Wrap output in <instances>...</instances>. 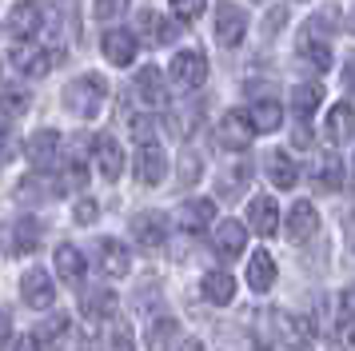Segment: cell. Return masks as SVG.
Listing matches in <instances>:
<instances>
[{
    "mask_svg": "<svg viewBox=\"0 0 355 351\" xmlns=\"http://www.w3.org/2000/svg\"><path fill=\"white\" fill-rule=\"evenodd\" d=\"M104 100H108V84H104V76H96V72H84V76H76L64 88V108L72 112V116H80V120H92V116L104 108Z\"/></svg>",
    "mask_w": 355,
    "mask_h": 351,
    "instance_id": "1",
    "label": "cell"
},
{
    "mask_svg": "<svg viewBox=\"0 0 355 351\" xmlns=\"http://www.w3.org/2000/svg\"><path fill=\"white\" fill-rule=\"evenodd\" d=\"M327 20H331V12H327V16H311V20L304 24V32H300V40H295V52H300L304 68H311V72H327V68H331Z\"/></svg>",
    "mask_w": 355,
    "mask_h": 351,
    "instance_id": "2",
    "label": "cell"
},
{
    "mask_svg": "<svg viewBox=\"0 0 355 351\" xmlns=\"http://www.w3.org/2000/svg\"><path fill=\"white\" fill-rule=\"evenodd\" d=\"M216 140L224 144L227 152H243V148H252L256 140V124H252V116L248 112H224V120L216 128Z\"/></svg>",
    "mask_w": 355,
    "mask_h": 351,
    "instance_id": "3",
    "label": "cell"
},
{
    "mask_svg": "<svg viewBox=\"0 0 355 351\" xmlns=\"http://www.w3.org/2000/svg\"><path fill=\"white\" fill-rule=\"evenodd\" d=\"M8 60L17 64L24 76H49L60 64V48H36V44H12Z\"/></svg>",
    "mask_w": 355,
    "mask_h": 351,
    "instance_id": "4",
    "label": "cell"
},
{
    "mask_svg": "<svg viewBox=\"0 0 355 351\" xmlns=\"http://www.w3.org/2000/svg\"><path fill=\"white\" fill-rule=\"evenodd\" d=\"M24 156H28V164H33L36 172L56 168V164H60V136H56V128H40V132H33L28 144H24Z\"/></svg>",
    "mask_w": 355,
    "mask_h": 351,
    "instance_id": "5",
    "label": "cell"
},
{
    "mask_svg": "<svg viewBox=\"0 0 355 351\" xmlns=\"http://www.w3.org/2000/svg\"><path fill=\"white\" fill-rule=\"evenodd\" d=\"M172 80H176L184 92H196V88L208 80V60H204V52H200V48L176 52V60H172Z\"/></svg>",
    "mask_w": 355,
    "mask_h": 351,
    "instance_id": "6",
    "label": "cell"
},
{
    "mask_svg": "<svg viewBox=\"0 0 355 351\" xmlns=\"http://www.w3.org/2000/svg\"><path fill=\"white\" fill-rule=\"evenodd\" d=\"M20 300L28 303V307H36V311H44V307H52V300H56V284H52V275L44 268H28L24 275H20Z\"/></svg>",
    "mask_w": 355,
    "mask_h": 351,
    "instance_id": "7",
    "label": "cell"
},
{
    "mask_svg": "<svg viewBox=\"0 0 355 351\" xmlns=\"http://www.w3.org/2000/svg\"><path fill=\"white\" fill-rule=\"evenodd\" d=\"M248 36V16L243 8H236L232 0H220V8H216V40L224 48H236Z\"/></svg>",
    "mask_w": 355,
    "mask_h": 351,
    "instance_id": "8",
    "label": "cell"
},
{
    "mask_svg": "<svg viewBox=\"0 0 355 351\" xmlns=\"http://www.w3.org/2000/svg\"><path fill=\"white\" fill-rule=\"evenodd\" d=\"M164 176H168V156L160 152V144H140V152H136V180L144 188H156Z\"/></svg>",
    "mask_w": 355,
    "mask_h": 351,
    "instance_id": "9",
    "label": "cell"
},
{
    "mask_svg": "<svg viewBox=\"0 0 355 351\" xmlns=\"http://www.w3.org/2000/svg\"><path fill=\"white\" fill-rule=\"evenodd\" d=\"M100 48H104V60H108V64L128 68V64L136 60V32L108 28V32H104V40H100Z\"/></svg>",
    "mask_w": 355,
    "mask_h": 351,
    "instance_id": "10",
    "label": "cell"
},
{
    "mask_svg": "<svg viewBox=\"0 0 355 351\" xmlns=\"http://www.w3.org/2000/svg\"><path fill=\"white\" fill-rule=\"evenodd\" d=\"M96 259H100V271H104L108 280H124V275L132 271V255H128V248H124L120 239H100Z\"/></svg>",
    "mask_w": 355,
    "mask_h": 351,
    "instance_id": "11",
    "label": "cell"
},
{
    "mask_svg": "<svg viewBox=\"0 0 355 351\" xmlns=\"http://www.w3.org/2000/svg\"><path fill=\"white\" fill-rule=\"evenodd\" d=\"M136 28H140V36H144L152 48H160V44H172L180 36V28L168 20V16H160V12H152V8H144V12L136 16Z\"/></svg>",
    "mask_w": 355,
    "mask_h": 351,
    "instance_id": "12",
    "label": "cell"
},
{
    "mask_svg": "<svg viewBox=\"0 0 355 351\" xmlns=\"http://www.w3.org/2000/svg\"><path fill=\"white\" fill-rule=\"evenodd\" d=\"M248 228L259 232V236H275V228H279V207H275L272 196H252V200H248Z\"/></svg>",
    "mask_w": 355,
    "mask_h": 351,
    "instance_id": "13",
    "label": "cell"
},
{
    "mask_svg": "<svg viewBox=\"0 0 355 351\" xmlns=\"http://www.w3.org/2000/svg\"><path fill=\"white\" fill-rule=\"evenodd\" d=\"M275 339L291 351H311V327L304 316H275Z\"/></svg>",
    "mask_w": 355,
    "mask_h": 351,
    "instance_id": "14",
    "label": "cell"
},
{
    "mask_svg": "<svg viewBox=\"0 0 355 351\" xmlns=\"http://www.w3.org/2000/svg\"><path fill=\"white\" fill-rule=\"evenodd\" d=\"M211 243H216V252L224 255V259H236V255H243L248 228H243L240 220H220V223H216V236H211Z\"/></svg>",
    "mask_w": 355,
    "mask_h": 351,
    "instance_id": "15",
    "label": "cell"
},
{
    "mask_svg": "<svg viewBox=\"0 0 355 351\" xmlns=\"http://www.w3.org/2000/svg\"><path fill=\"white\" fill-rule=\"evenodd\" d=\"M136 100L140 104H148V108H164L168 104V88H164V76H160V68H140L136 72Z\"/></svg>",
    "mask_w": 355,
    "mask_h": 351,
    "instance_id": "16",
    "label": "cell"
},
{
    "mask_svg": "<svg viewBox=\"0 0 355 351\" xmlns=\"http://www.w3.org/2000/svg\"><path fill=\"white\" fill-rule=\"evenodd\" d=\"M8 32L17 36V40H33L36 32H40V4L33 0H20L8 8Z\"/></svg>",
    "mask_w": 355,
    "mask_h": 351,
    "instance_id": "17",
    "label": "cell"
},
{
    "mask_svg": "<svg viewBox=\"0 0 355 351\" xmlns=\"http://www.w3.org/2000/svg\"><path fill=\"white\" fill-rule=\"evenodd\" d=\"M320 232V216H315V207L307 204V200H295L288 212V239H295V243H304V239H311Z\"/></svg>",
    "mask_w": 355,
    "mask_h": 351,
    "instance_id": "18",
    "label": "cell"
},
{
    "mask_svg": "<svg viewBox=\"0 0 355 351\" xmlns=\"http://www.w3.org/2000/svg\"><path fill=\"white\" fill-rule=\"evenodd\" d=\"M323 132H327L331 144H347L355 136V108L347 104V100H343V104H331L327 120H323Z\"/></svg>",
    "mask_w": 355,
    "mask_h": 351,
    "instance_id": "19",
    "label": "cell"
},
{
    "mask_svg": "<svg viewBox=\"0 0 355 351\" xmlns=\"http://www.w3.org/2000/svg\"><path fill=\"white\" fill-rule=\"evenodd\" d=\"M164 236H168V223H164V216H156V212H140V216L132 220V239H136L140 248H160Z\"/></svg>",
    "mask_w": 355,
    "mask_h": 351,
    "instance_id": "20",
    "label": "cell"
},
{
    "mask_svg": "<svg viewBox=\"0 0 355 351\" xmlns=\"http://www.w3.org/2000/svg\"><path fill=\"white\" fill-rule=\"evenodd\" d=\"M272 284H275V259H272V252H256L252 259H248V287L252 291H272Z\"/></svg>",
    "mask_w": 355,
    "mask_h": 351,
    "instance_id": "21",
    "label": "cell"
},
{
    "mask_svg": "<svg viewBox=\"0 0 355 351\" xmlns=\"http://www.w3.org/2000/svg\"><path fill=\"white\" fill-rule=\"evenodd\" d=\"M200 291H204V300H208V303L224 307V303L236 300V280H232L227 271H208V275H204V284H200Z\"/></svg>",
    "mask_w": 355,
    "mask_h": 351,
    "instance_id": "22",
    "label": "cell"
},
{
    "mask_svg": "<svg viewBox=\"0 0 355 351\" xmlns=\"http://www.w3.org/2000/svg\"><path fill=\"white\" fill-rule=\"evenodd\" d=\"M311 176H315L320 191H339L343 188V164H339V156H331V152H320V156H315Z\"/></svg>",
    "mask_w": 355,
    "mask_h": 351,
    "instance_id": "23",
    "label": "cell"
},
{
    "mask_svg": "<svg viewBox=\"0 0 355 351\" xmlns=\"http://www.w3.org/2000/svg\"><path fill=\"white\" fill-rule=\"evenodd\" d=\"M211 220H216V204H211V200H188V204L180 207L176 223L184 228V232H204Z\"/></svg>",
    "mask_w": 355,
    "mask_h": 351,
    "instance_id": "24",
    "label": "cell"
},
{
    "mask_svg": "<svg viewBox=\"0 0 355 351\" xmlns=\"http://www.w3.org/2000/svg\"><path fill=\"white\" fill-rule=\"evenodd\" d=\"M96 164H100V176L104 180H120V172H124V152H120V144L112 136H100L96 140Z\"/></svg>",
    "mask_w": 355,
    "mask_h": 351,
    "instance_id": "25",
    "label": "cell"
},
{
    "mask_svg": "<svg viewBox=\"0 0 355 351\" xmlns=\"http://www.w3.org/2000/svg\"><path fill=\"white\" fill-rule=\"evenodd\" d=\"M100 351H132V327L128 319H104V327H100Z\"/></svg>",
    "mask_w": 355,
    "mask_h": 351,
    "instance_id": "26",
    "label": "cell"
},
{
    "mask_svg": "<svg viewBox=\"0 0 355 351\" xmlns=\"http://www.w3.org/2000/svg\"><path fill=\"white\" fill-rule=\"evenodd\" d=\"M52 255H56V275H60L64 284H80V280H84V255H80V248L60 243Z\"/></svg>",
    "mask_w": 355,
    "mask_h": 351,
    "instance_id": "27",
    "label": "cell"
},
{
    "mask_svg": "<svg viewBox=\"0 0 355 351\" xmlns=\"http://www.w3.org/2000/svg\"><path fill=\"white\" fill-rule=\"evenodd\" d=\"M268 180H272L275 188H295V180H300L295 160L288 152H268Z\"/></svg>",
    "mask_w": 355,
    "mask_h": 351,
    "instance_id": "28",
    "label": "cell"
},
{
    "mask_svg": "<svg viewBox=\"0 0 355 351\" xmlns=\"http://www.w3.org/2000/svg\"><path fill=\"white\" fill-rule=\"evenodd\" d=\"M176 335H180L176 319L160 316V319H152V323H148L144 343H148V351H172V343H176Z\"/></svg>",
    "mask_w": 355,
    "mask_h": 351,
    "instance_id": "29",
    "label": "cell"
},
{
    "mask_svg": "<svg viewBox=\"0 0 355 351\" xmlns=\"http://www.w3.org/2000/svg\"><path fill=\"white\" fill-rule=\"evenodd\" d=\"M80 307L88 319H112L116 316V296L108 287H96V291H84L80 296Z\"/></svg>",
    "mask_w": 355,
    "mask_h": 351,
    "instance_id": "30",
    "label": "cell"
},
{
    "mask_svg": "<svg viewBox=\"0 0 355 351\" xmlns=\"http://www.w3.org/2000/svg\"><path fill=\"white\" fill-rule=\"evenodd\" d=\"M248 116H252V124H256V132H275V128L284 124V108H279L275 100H256Z\"/></svg>",
    "mask_w": 355,
    "mask_h": 351,
    "instance_id": "31",
    "label": "cell"
},
{
    "mask_svg": "<svg viewBox=\"0 0 355 351\" xmlns=\"http://www.w3.org/2000/svg\"><path fill=\"white\" fill-rule=\"evenodd\" d=\"M36 243H40V223L33 216L12 223V252H36Z\"/></svg>",
    "mask_w": 355,
    "mask_h": 351,
    "instance_id": "32",
    "label": "cell"
},
{
    "mask_svg": "<svg viewBox=\"0 0 355 351\" xmlns=\"http://www.w3.org/2000/svg\"><path fill=\"white\" fill-rule=\"evenodd\" d=\"M320 100H323L320 84H300V88L291 92V112H295V116H311V112L320 108Z\"/></svg>",
    "mask_w": 355,
    "mask_h": 351,
    "instance_id": "33",
    "label": "cell"
},
{
    "mask_svg": "<svg viewBox=\"0 0 355 351\" xmlns=\"http://www.w3.org/2000/svg\"><path fill=\"white\" fill-rule=\"evenodd\" d=\"M28 112V92L24 88H4L0 92V116H24Z\"/></svg>",
    "mask_w": 355,
    "mask_h": 351,
    "instance_id": "34",
    "label": "cell"
},
{
    "mask_svg": "<svg viewBox=\"0 0 355 351\" xmlns=\"http://www.w3.org/2000/svg\"><path fill=\"white\" fill-rule=\"evenodd\" d=\"M64 335H68V316H52L36 327V343H56V339H64Z\"/></svg>",
    "mask_w": 355,
    "mask_h": 351,
    "instance_id": "35",
    "label": "cell"
},
{
    "mask_svg": "<svg viewBox=\"0 0 355 351\" xmlns=\"http://www.w3.org/2000/svg\"><path fill=\"white\" fill-rule=\"evenodd\" d=\"M200 172H204V168H200V156H196V152H184V156H180V188H192L196 180H200Z\"/></svg>",
    "mask_w": 355,
    "mask_h": 351,
    "instance_id": "36",
    "label": "cell"
},
{
    "mask_svg": "<svg viewBox=\"0 0 355 351\" xmlns=\"http://www.w3.org/2000/svg\"><path fill=\"white\" fill-rule=\"evenodd\" d=\"M168 4H172L176 20H200L204 8H208V0H168Z\"/></svg>",
    "mask_w": 355,
    "mask_h": 351,
    "instance_id": "37",
    "label": "cell"
},
{
    "mask_svg": "<svg viewBox=\"0 0 355 351\" xmlns=\"http://www.w3.org/2000/svg\"><path fill=\"white\" fill-rule=\"evenodd\" d=\"M124 8H128V0H92V16L96 20H116Z\"/></svg>",
    "mask_w": 355,
    "mask_h": 351,
    "instance_id": "38",
    "label": "cell"
},
{
    "mask_svg": "<svg viewBox=\"0 0 355 351\" xmlns=\"http://www.w3.org/2000/svg\"><path fill=\"white\" fill-rule=\"evenodd\" d=\"M243 184H248V168H236V172H227V176H220V191H224V196H240V188Z\"/></svg>",
    "mask_w": 355,
    "mask_h": 351,
    "instance_id": "39",
    "label": "cell"
},
{
    "mask_svg": "<svg viewBox=\"0 0 355 351\" xmlns=\"http://www.w3.org/2000/svg\"><path fill=\"white\" fill-rule=\"evenodd\" d=\"M132 136H136V144H156L152 120H148V116H136V120H132Z\"/></svg>",
    "mask_w": 355,
    "mask_h": 351,
    "instance_id": "40",
    "label": "cell"
},
{
    "mask_svg": "<svg viewBox=\"0 0 355 351\" xmlns=\"http://www.w3.org/2000/svg\"><path fill=\"white\" fill-rule=\"evenodd\" d=\"M284 20H288V4H279V8H272V12H268V20H263V32H268V36H275Z\"/></svg>",
    "mask_w": 355,
    "mask_h": 351,
    "instance_id": "41",
    "label": "cell"
},
{
    "mask_svg": "<svg viewBox=\"0 0 355 351\" xmlns=\"http://www.w3.org/2000/svg\"><path fill=\"white\" fill-rule=\"evenodd\" d=\"M100 216V207L92 204V200H80V204H76V223H92Z\"/></svg>",
    "mask_w": 355,
    "mask_h": 351,
    "instance_id": "42",
    "label": "cell"
},
{
    "mask_svg": "<svg viewBox=\"0 0 355 351\" xmlns=\"http://www.w3.org/2000/svg\"><path fill=\"white\" fill-rule=\"evenodd\" d=\"M311 140H315V136H311V128L307 124H300L295 132H291V144H295V148H311Z\"/></svg>",
    "mask_w": 355,
    "mask_h": 351,
    "instance_id": "43",
    "label": "cell"
},
{
    "mask_svg": "<svg viewBox=\"0 0 355 351\" xmlns=\"http://www.w3.org/2000/svg\"><path fill=\"white\" fill-rule=\"evenodd\" d=\"M4 351H40V348H36V335H24V339H8Z\"/></svg>",
    "mask_w": 355,
    "mask_h": 351,
    "instance_id": "44",
    "label": "cell"
},
{
    "mask_svg": "<svg viewBox=\"0 0 355 351\" xmlns=\"http://www.w3.org/2000/svg\"><path fill=\"white\" fill-rule=\"evenodd\" d=\"M343 316H347V323H355V284L343 291Z\"/></svg>",
    "mask_w": 355,
    "mask_h": 351,
    "instance_id": "45",
    "label": "cell"
},
{
    "mask_svg": "<svg viewBox=\"0 0 355 351\" xmlns=\"http://www.w3.org/2000/svg\"><path fill=\"white\" fill-rule=\"evenodd\" d=\"M339 348H343V351H355V323H347V327L339 332Z\"/></svg>",
    "mask_w": 355,
    "mask_h": 351,
    "instance_id": "46",
    "label": "cell"
},
{
    "mask_svg": "<svg viewBox=\"0 0 355 351\" xmlns=\"http://www.w3.org/2000/svg\"><path fill=\"white\" fill-rule=\"evenodd\" d=\"M343 84H347V92L355 96V56L347 64H343Z\"/></svg>",
    "mask_w": 355,
    "mask_h": 351,
    "instance_id": "47",
    "label": "cell"
},
{
    "mask_svg": "<svg viewBox=\"0 0 355 351\" xmlns=\"http://www.w3.org/2000/svg\"><path fill=\"white\" fill-rule=\"evenodd\" d=\"M8 339H12V323H8V316H4V311H0V348H4Z\"/></svg>",
    "mask_w": 355,
    "mask_h": 351,
    "instance_id": "48",
    "label": "cell"
},
{
    "mask_svg": "<svg viewBox=\"0 0 355 351\" xmlns=\"http://www.w3.org/2000/svg\"><path fill=\"white\" fill-rule=\"evenodd\" d=\"M180 351H204V343L200 339H188V343H180Z\"/></svg>",
    "mask_w": 355,
    "mask_h": 351,
    "instance_id": "49",
    "label": "cell"
},
{
    "mask_svg": "<svg viewBox=\"0 0 355 351\" xmlns=\"http://www.w3.org/2000/svg\"><path fill=\"white\" fill-rule=\"evenodd\" d=\"M352 32H355V8H352Z\"/></svg>",
    "mask_w": 355,
    "mask_h": 351,
    "instance_id": "50",
    "label": "cell"
}]
</instances>
